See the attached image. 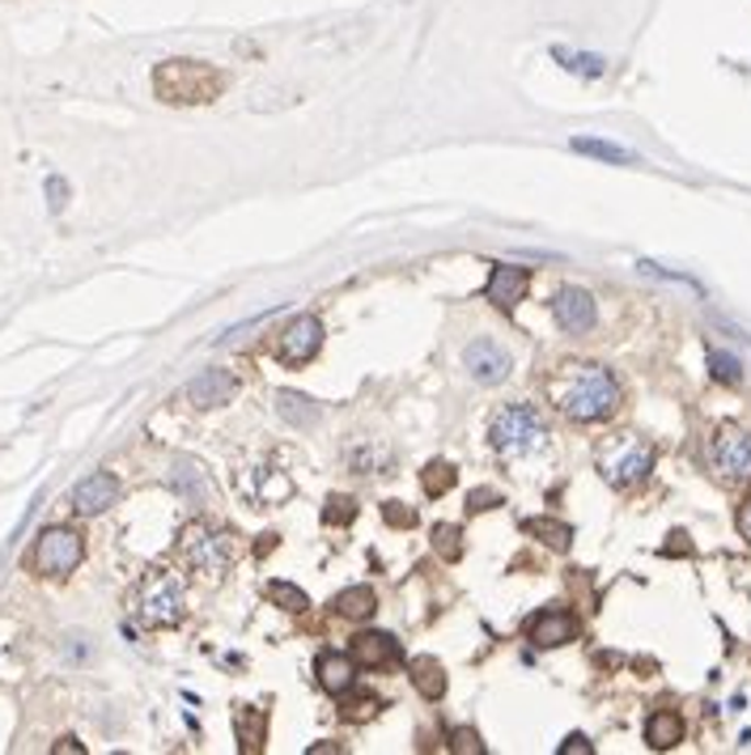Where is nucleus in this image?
Listing matches in <instances>:
<instances>
[{
    "label": "nucleus",
    "mask_w": 751,
    "mask_h": 755,
    "mask_svg": "<svg viewBox=\"0 0 751 755\" xmlns=\"http://www.w3.org/2000/svg\"><path fill=\"white\" fill-rule=\"evenodd\" d=\"M526 636H531L539 650H556V645H569V641L578 636V620H573V611H565V607H544V611H535V616L526 620Z\"/></svg>",
    "instance_id": "f8f14e48"
},
{
    "label": "nucleus",
    "mask_w": 751,
    "mask_h": 755,
    "mask_svg": "<svg viewBox=\"0 0 751 755\" xmlns=\"http://www.w3.org/2000/svg\"><path fill=\"white\" fill-rule=\"evenodd\" d=\"M603 475L616 484V488H628V484H641L653 467V450L646 441H624L616 454H603Z\"/></svg>",
    "instance_id": "1a4fd4ad"
},
{
    "label": "nucleus",
    "mask_w": 751,
    "mask_h": 755,
    "mask_svg": "<svg viewBox=\"0 0 751 755\" xmlns=\"http://www.w3.org/2000/svg\"><path fill=\"white\" fill-rule=\"evenodd\" d=\"M463 365H467V374L476 378L480 386H497V382H505V378H510V352L497 345L492 336H480V340H471V345H467Z\"/></svg>",
    "instance_id": "9d476101"
},
{
    "label": "nucleus",
    "mask_w": 751,
    "mask_h": 755,
    "mask_svg": "<svg viewBox=\"0 0 751 755\" xmlns=\"http://www.w3.org/2000/svg\"><path fill=\"white\" fill-rule=\"evenodd\" d=\"M81 556H86V543L68 527H47L34 543V568L43 577H68L72 568L81 565Z\"/></svg>",
    "instance_id": "423d86ee"
},
{
    "label": "nucleus",
    "mask_w": 751,
    "mask_h": 755,
    "mask_svg": "<svg viewBox=\"0 0 751 755\" xmlns=\"http://www.w3.org/2000/svg\"><path fill=\"white\" fill-rule=\"evenodd\" d=\"M234 730H238V747L247 755L263 752V739H268V718H263V709H251V705L234 709Z\"/></svg>",
    "instance_id": "6ab92c4d"
},
{
    "label": "nucleus",
    "mask_w": 751,
    "mask_h": 755,
    "mask_svg": "<svg viewBox=\"0 0 751 755\" xmlns=\"http://www.w3.org/2000/svg\"><path fill=\"white\" fill-rule=\"evenodd\" d=\"M714 467L726 480H751V429L721 425L714 433Z\"/></svg>",
    "instance_id": "6e6552de"
},
{
    "label": "nucleus",
    "mask_w": 751,
    "mask_h": 755,
    "mask_svg": "<svg viewBox=\"0 0 751 755\" xmlns=\"http://www.w3.org/2000/svg\"><path fill=\"white\" fill-rule=\"evenodd\" d=\"M492 450L497 454H531L535 446H544V438H548V425H544V416L531 408V404H510L505 412H497V420H492Z\"/></svg>",
    "instance_id": "20e7f679"
},
{
    "label": "nucleus",
    "mask_w": 751,
    "mask_h": 755,
    "mask_svg": "<svg viewBox=\"0 0 751 755\" xmlns=\"http://www.w3.org/2000/svg\"><path fill=\"white\" fill-rule=\"evenodd\" d=\"M374 709H378L374 696H353V700H344V713H349V718H369Z\"/></svg>",
    "instance_id": "72a5a7b5"
},
{
    "label": "nucleus",
    "mask_w": 751,
    "mask_h": 755,
    "mask_svg": "<svg viewBox=\"0 0 751 755\" xmlns=\"http://www.w3.org/2000/svg\"><path fill=\"white\" fill-rule=\"evenodd\" d=\"M523 531L526 536H535V539H544L553 552H565V548L573 543V531H569L565 522H556V518H526Z\"/></svg>",
    "instance_id": "b1692460"
},
{
    "label": "nucleus",
    "mask_w": 751,
    "mask_h": 755,
    "mask_svg": "<svg viewBox=\"0 0 751 755\" xmlns=\"http://www.w3.org/2000/svg\"><path fill=\"white\" fill-rule=\"evenodd\" d=\"M226 90V72L200 60H166L153 68V94L170 106H204Z\"/></svg>",
    "instance_id": "f03ea898"
},
{
    "label": "nucleus",
    "mask_w": 751,
    "mask_h": 755,
    "mask_svg": "<svg viewBox=\"0 0 751 755\" xmlns=\"http://www.w3.org/2000/svg\"><path fill=\"white\" fill-rule=\"evenodd\" d=\"M646 743L653 752H671L684 743V718L675 709H658L650 722H646Z\"/></svg>",
    "instance_id": "a211bd4d"
},
{
    "label": "nucleus",
    "mask_w": 751,
    "mask_h": 755,
    "mask_svg": "<svg viewBox=\"0 0 751 755\" xmlns=\"http://www.w3.org/2000/svg\"><path fill=\"white\" fill-rule=\"evenodd\" d=\"M353 658H357V666L383 671V666H395L403 658V650H399V641L391 632H357L353 636Z\"/></svg>",
    "instance_id": "dca6fc26"
},
{
    "label": "nucleus",
    "mask_w": 751,
    "mask_h": 755,
    "mask_svg": "<svg viewBox=\"0 0 751 755\" xmlns=\"http://www.w3.org/2000/svg\"><path fill=\"white\" fill-rule=\"evenodd\" d=\"M560 755H569V752H578V755H594V743H590L587 734H569L560 747H556Z\"/></svg>",
    "instance_id": "c9c22d12"
},
{
    "label": "nucleus",
    "mask_w": 751,
    "mask_h": 755,
    "mask_svg": "<svg viewBox=\"0 0 751 755\" xmlns=\"http://www.w3.org/2000/svg\"><path fill=\"white\" fill-rule=\"evenodd\" d=\"M451 752H471V755H480V752H485V743L476 739V730H451Z\"/></svg>",
    "instance_id": "473e14b6"
},
{
    "label": "nucleus",
    "mask_w": 751,
    "mask_h": 755,
    "mask_svg": "<svg viewBox=\"0 0 751 755\" xmlns=\"http://www.w3.org/2000/svg\"><path fill=\"white\" fill-rule=\"evenodd\" d=\"M183 556L204 577H221L234 565V536L221 527H208V522H192L183 531Z\"/></svg>",
    "instance_id": "39448f33"
},
{
    "label": "nucleus",
    "mask_w": 751,
    "mask_h": 755,
    "mask_svg": "<svg viewBox=\"0 0 751 755\" xmlns=\"http://www.w3.org/2000/svg\"><path fill=\"white\" fill-rule=\"evenodd\" d=\"M281 416L297 425V429H310L319 420V408L306 399V395H294V391H281Z\"/></svg>",
    "instance_id": "393cba45"
},
{
    "label": "nucleus",
    "mask_w": 751,
    "mask_h": 755,
    "mask_svg": "<svg viewBox=\"0 0 751 755\" xmlns=\"http://www.w3.org/2000/svg\"><path fill=\"white\" fill-rule=\"evenodd\" d=\"M56 752H81V743H77V739H65V743H56Z\"/></svg>",
    "instance_id": "58836bf2"
},
{
    "label": "nucleus",
    "mask_w": 751,
    "mask_h": 755,
    "mask_svg": "<svg viewBox=\"0 0 751 755\" xmlns=\"http://www.w3.org/2000/svg\"><path fill=\"white\" fill-rule=\"evenodd\" d=\"M408 675H412V688L425 700H442L446 696V671L433 658H412L408 662Z\"/></svg>",
    "instance_id": "412c9836"
},
{
    "label": "nucleus",
    "mask_w": 751,
    "mask_h": 755,
    "mask_svg": "<svg viewBox=\"0 0 751 755\" xmlns=\"http://www.w3.org/2000/svg\"><path fill=\"white\" fill-rule=\"evenodd\" d=\"M709 370H714V378L726 382V386H735V382L743 378V365H739L730 352H718V348H709Z\"/></svg>",
    "instance_id": "c756f323"
},
{
    "label": "nucleus",
    "mask_w": 751,
    "mask_h": 755,
    "mask_svg": "<svg viewBox=\"0 0 751 755\" xmlns=\"http://www.w3.org/2000/svg\"><path fill=\"white\" fill-rule=\"evenodd\" d=\"M573 154L594 158V161H607V166H633V161H637L633 149H624V145H616V140H594V136H578V140H573Z\"/></svg>",
    "instance_id": "4be33fe9"
},
{
    "label": "nucleus",
    "mask_w": 751,
    "mask_h": 755,
    "mask_svg": "<svg viewBox=\"0 0 751 755\" xmlns=\"http://www.w3.org/2000/svg\"><path fill=\"white\" fill-rule=\"evenodd\" d=\"M492 505H501V497H497L492 488H476V493H467V509H492Z\"/></svg>",
    "instance_id": "e433bc0d"
},
{
    "label": "nucleus",
    "mask_w": 751,
    "mask_h": 755,
    "mask_svg": "<svg viewBox=\"0 0 751 755\" xmlns=\"http://www.w3.org/2000/svg\"><path fill=\"white\" fill-rule=\"evenodd\" d=\"M739 531H743V539L751 543V502L739 509Z\"/></svg>",
    "instance_id": "4c0bfd02"
},
{
    "label": "nucleus",
    "mask_w": 751,
    "mask_h": 755,
    "mask_svg": "<svg viewBox=\"0 0 751 755\" xmlns=\"http://www.w3.org/2000/svg\"><path fill=\"white\" fill-rule=\"evenodd\" d=\"M47 204H52V213H60L68 204V183L65 179H47Z\"/></svg>",
    "instance_id": "f704fd0d"
},
{
    "label": "nucleus",
    "mask_w": 751,
    "mask_h": 755,
    "mask_svg": "<svg viewBox=\"0 0 751 755\" xmlns=\"http://www.w3.org/2000/svg\"><path fill=\"white\" fill-rule=\"evenodd\" d=\"M383 518H387L391 527H417V509H408L403 502H387V505H383Z\"/></svg>",
    "instance_id": "2f4dec72"
},
{
    "label": "nucleus",
    "mask_w": 751,
    "mask_h": 755,
    "mask_svg": "<svg viewBox=\"0 0 751 755\" xmlns=\"http://www.w3.org/2000/svg\"><path fill=\"white\" fill-rule=\"evenodd\" d=\"M132 616L145 629H170L183 620V582L170 568H149L132 595Z\"/></svg>",
    "instance_id": "7ed1b4c3"
},
{
    "label": "nucleus",
    "mask_w": 751,
    "mask_h": 755,
    "mask_svg": "<svg viewBox=\"0 0 751 755\" xmlns=\"http://www.w3.org/2000/svg\"><path fill=\"white\" fill-rule=\"evenodd\" d=\"M234 391H238V378L229 374V370H221V365H213V370H204V374L192 378L187 399H192L196 408H221V404L234 399Z\"/></svg>",
    "instance_id": "2eb2a0df"
},
{
    "label": "nucleus",
    "mask_w": 751,
    "mask_h": 755,
    "mask_svg": "<svg viewBox=\"0 0 751 755\" xmlns=\"http://www.w3.org/2000/svg\"><path fill=\"white\" fill-rule=\"evenodd\" d=\"M315 671H319V684H323L327 692L344 696L349 688H353L357 658H353V654H331V650H323V654H319V662H315Z\"/></svg>",
    "instance_id": "f3484780"
},
{
    "label": "nucleus",
    "mask_w": 751,
    "mask_h": 755,
    "mask_svg": "<svg viewBox=\"0 0 751 755\" xmlns=\"http://www.w3.org/2000/svg\"><path fill=\"white\" fill-rule=\"evenodd\" d=\"M621 399V382L603 365H573L560 382V391H556V408L565 412L569 420H578V425H594V420L616 416Z\"/></svg>",
    "instance_id": "f257e3e1"
},
{
    "label": "nucleus",
    "mask_w": 751,
    "mask_h": 755,
    "mask_svg": "<svg viewBox=\"0 0 751 755\" xmlns=\"http://www.w3.org/2000/svg\"><path fill=\"white\" fill-rule=\"evenodd\" d=\"M331 607H335V616H344V620H369V616L378 611V595H374L369 586H344L340 595L331 598Z\"/></svg>",
    "instance_id": "aec40b11"
},
{
    "label": "nucleus",
    "mask_w": 751,
    "mask_h": 755,
    "mask_svg": "<svg viewBox=\"0 0 751 755\" xmlns=\"http://www.w3.org/2000/svg\"><path fill=\"white\" fill-rule=\"evenodd\" d=\"M553 60L565 68V72H578L587 81H599L607 72V60L603 56H590V52H569V47H553Z\"/></svg>",
    "instance_id": "5701e85b"
},
{
    "label": "nucleus",
    "mask_w": 751,
    "mask_h": 755,
    "mask_svg": "<svg viewBox=\"0 0 751 755\" xmlns=\"http://www.w3.org/2000/svg\"><path fill=\"white\" fill-rule=\"evenodd\" d=\"M433 548H437V556L442 561H463V531L458 527H451V522H442V527H433Z\"/></svg>",
    "instance_id": "cd10ccee"
},
{
    "label": "nucleus",
    "mask_w": 751,
    "mask_h": 755,
    "mask_svg": "<svg viewBox=\"0 0 751 755\" xmlns=\"http://www.w3.org/2000/svg\"><path fill=\"white\" fill-rule=\"evenodd\" d=\"M174 488L179 493H187V497H204V472H200L196 463H174Z\"/></svg>",
    "instance_id": "c85d7f7f"
},
{
    "label": "nucleus",
    "mask_w": 751,
    "mask_h": 755,
    "mask_svg": "<svg viewBox=\"0 0 751 755\" xmlns=\"http://www.w3.org/2000/svg\"><path fill=\"white\" fill-rule=\"evenodd\" d=\"M531 289V272L526 268H514V263H497L485 281V302H492L497 311H514Z\"/></svg>",
    "instance_id": "ddd939ff"
},
{
    "label": "nucleus",
    "mask_w": 751,
    "mask_h": 755,
    "mask_svg": "<svg viewBox=\"0 0 751 755\" xmlns=\"http://www.w3.org/2000/svg\"><path fill=\"white\" fill-rule=\"evenodd\" d=\"M553 315L560 323V331L587 336L590 327L599 323V306H594V297H590L587 289H560L553 297Z\"/></svg>",
    "instance_id": "9b49d317"
},
{
    "label": "nucleus",
    "mask_w": 751,
    "mask_h": 755,
    "mask_svg": "<svg viewBox=\"0 0 751 755\" xmlns=\"http://www.w3.org/2000/svg\"><path fill=\"white\" fill-rule=\"evenodd\" d=\"M353 518H357V502H353V497H327L323 522H331V527H349Z\"/></svg>",
    "instance_id": "7c9ffc66"
},
{
    "label": "nucleus",
    "mask_w": 751,
    "mask_h": 755,
    "mask_svg": "<svg viewBox=\"0 0 751 755\" xmlns=\"http://www.w3.org/2000/svg\"><path fill=\"white\" fill-rule=\"evenodd\" d=\"M458 472L451 467V463H429L425 472H421V484H425L429 497H446L451 488H455Z\"/></svg>",
    "instance_id": "bb28decb"
},
{
    "label": "nucleus",
    "mask_w": 751,
    "mask_h": 755,
    "mask_svg": "<svg viewBox=\"0 0 751 755\" xmlns=\"http://www.w3.org/2000/svg\"><path fill=\"white\" fill-rule=\"evenodd\" d=\"M319 348H323V323L315 315H297L294 323L276 336V357H281L285 365H306V361H315Z\"/></svg>",
    "instance_id": "0eeeda50"
},
{
    "label": "nucleus",
    "mask_w": 751,
    "mask_h": 755,
    "mask_svg": "<svg viewBox=\"0 0 751 755\" xmlns=\"http://www.w3.org/2000/svg\"><path fill=\"white\" fill-rule=\"evenodd\" d=\"M115 497H120V480H115L111 472H94L72 488V509H77L81 518H94V514H102V509H111Z\"/></svg>",
    "instance_id": "4468645a"
},
{
    "label": "nucleus",
    "mask_w": 751,
    "mask_h": 755,
    "mask_svg": "<svg viewBox=\"0 0 751 755\" xmlns=\"http://www.w3.org/2000/svg\"><path fill=\"white\" fill-rule=\"evenodd\" d=\"M268 598L281 607V611H306L310 607V598H306V590H297L294 582H268Z\"/></svg>",
    "instance_id": "a878e982"
}]
</instances>
